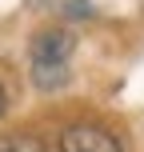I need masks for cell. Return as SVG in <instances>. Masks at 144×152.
<instances>
[{"label": "cell", "instance_id": "obj_1", "mask_svg": "<svg viewBox=\"0 0 144 152\" xmlns=\"http://www.w3.org/2000/svg\"><path fill=\"white\" fill-rule=\"evenodd\" d=\"M76 52V36L68 28H44L28 44V64H32V84L44 92L68 84V64Z\"/></svg>", "mask_w": 144, "mask_h": 152}, {"label": "cell", "instance_id": "obj_2", "mask_svg": "<svg viewBox=\"0 0 144 152\" xmlns=\"http://www.w3.org/2000/svg\"><path fill=\"white\" fill-rule=\"evenodd\" d=\"M56 152H120V140L96 124H72L60 132Z\"/></svg>", "mask_w": 144, "mask_h": 152}, {"label": "cell", "instance_id": "obj_3", "mask_svg": "<svg viewBox=\"0 0 144 152\" xmlns=\"http://www.w3.org/2000/svg\"><path fill=\"white\" fill-rule=\"evenodd\" d=\"M0 152H48L40 144L36 136H20V132H12V136H0Z\"/></svg>", "mask_w": 144, "mask_h": 152}, {"label": "cell", "instance_id": "obj_4", "mask_svg": "<svg viewBox=\"0 0 144 152\" xmlns=\"http://www.w3.org/2000/svg\"><path fill=\"white\" fill-rule=\"evenodd\" d=\"M4 108H8V96H4V88H0V116H4Z\"/></svg>", "mask_w": 144, "mask_h": 152}]
</instances>
